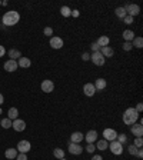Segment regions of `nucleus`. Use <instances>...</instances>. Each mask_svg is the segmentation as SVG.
<instances>
[{
  "label": "nucleus",
  "mask_w": 143,
  "mask_h": 160,
  "mask_svg": "<svg viewBox=\"0 0 143 160\" xmlns=\"http://www.w3.org/2000/svg\"><path fill=\"white\" fill-rule=\"evenodd\" d=\"M5 54H6V49L2 46V44H0V57H3Z\"/></svg>",
  "instance_id": "nucleus-42"
},
{
  "label": "nucleus",
  "mask_w": 143,
  "mask_h": 160,
  "mask_svg": "<svg viewBox=\"0 0 143 160\" xmlns=\"http://www.w3.org/2000/svg\"><path fill=\"white\" fill-rule=\"evenodd\" d=\"M3 102H5V97H3V94L0 93V106L3 104Z\"/></svg>",
  "instance_id": "nucleus-46"
},
{
  "label": "nucleus",
  "mask_w": 143,
  "mask_h": 160,
  "mask_svg": "<svg viewBox=\"0 0 143 160\" xmlns=\"http://www.w3.org/2000/svg\"><path fill=\"white\" fill-rule=\"evenodd\" d=\"M0 5H2V2H0Z\"/></svg>",
  "instance_id": "nucleus-49"
},
{
  "label": "nucleus",
  "mask_w": 143,
  "mask_h": 160,
  "mask_svg": "<svg viewBox=\"0 0 143 160\" xmlns=\"http://www.w3.org/2000/svg\"><path fill=\"white\" fill-rule=\"evenodd\" d=\"M12 127H13L16 132H23L24 129H26V122L22 120V119H16V120H13V123H12Z\"/></svg>",
  "instance_id": "nucleus-11"
},
{
  "label": "nucleus",
  "mask_w": 143,
  "mask_h": 160,
  "mask_svg": "<svg viewBox=\"0 0 143 160\" xmlns=\"http://www.w3.org/2000/svg\"><path fill=\"white\" fill-rule=\"evenodd\" d=\"M90 60L93 61V64H96V66H103L106 63V59L105 56L102 54L100 52H93L90 54Z\"/></svg>",
  "instance_id": "nucleus-3"
},
{
  "label": "nucleus",
  "mask_w": 143,
  "mask_h": 160,
  "mask_svg": "<svg viewBox=\"0 0 143 160\" xmlns=\"http://www.w3.org/2000/svg\"><path fill=\"white\" fill-rule=\"evenodd\" d=\"M133 49V46H132V42H124L123 43V50H126V52H130Z\"/></svg>",
  "instance_id": "nucleus-35"
},
{
  "label": "nucleus",
  "mask_w": 143,
  "mask_h": 160,
  "mask_svg": "<svg viewBox=\"0 0 143 160\" xmlns=\"http://www.w3.org/2000/svg\"><path fill=\"white\" fill-rule=\"evenodd\" d=\"M43 33H44V36H49V37H52V34H53V29H52V27H44Z\"/></svg>",
  "instance_id": "nucleus-36"
},
{
  "label": "nucleus",
  "mask_w": 143,
  "mask_h": 160,
  "mask_svg": "<svg viewBox=\"0 0 143 160\" xmlns=\"http://www.w3.org/2000/svg\"><path fill=\"white\" fill-rule=\"evenodd\" d=\"M50 47H52V49H54V50L62 49V47H63V40L60 37H57V36H54V37H50Z\"/></svg>",
  "instance_id": "nucleus-14"
},
{
  "label": "nucleus",
  "mask_w": 143,
  "mask_h": 160,
  "mask_svg": "<svg viewBox=\"0 0 143 160\" xmlns=\"http://www.w3.org/2000/svg\"><path fill=\"white\" fill-rule=\"evenodd\" d=\"M136 156H138L139 159H142V157H143V150H142V149H138V153H136Z\"/></svg>",
  "instance_id": "nucleus-44"
},
{
  "label": "nucleus",
  "mask_w": 143,
  "mask_h": 160,
  "mask_svg": "<svg viewBox=\"0 0 143 160\" xmlns=\"http://www.w3.org/2000/svg\"><path fill=\"white\" fill-rule=\"evenodd\" d=\"M107 149H110V151H112L113 155H116V156H120L122 153H123V144H120L117 140L110 141Z\"/></svg>",
  "instance_id": "nucleus-4"
},
{
  "label": "nucleus",
  "mask_w": 143,
  "mask_h": 160,
  "mask_svg": "<svg viewBox=\"0 0 143 160\" xmlns=\"http://www.w3.org/2000/svg\"><path fill=\"white\" fill-rule=\"evenodd\" d=\"M60 14H62L63 17H69L72 14V9L67 7V6H62V7H60Z\"/></svg>",
  "instance_id": "nucleus-28"
},
{
  "label": "nucleus",
  "mask_w": 143,
  "mask_h": 160,
  "mask_svg": "<svg viewBox=\"0 0 143 160\" xmlns=\"http://www.w3.org/2000/svg\"><path fill=\"white\" fill-rule=\"evenodd\" d=\"M100 53H102V54L105 56V59H106V57H112V56H113L114 50L110 46H105V47H102V49H100Z\"/></svg>",
  "instance_id": "nucleus-20"
},
{
  "label": "nucleus",
  "mask_w": 143,
  "mask_h": 160,
  "mask_svg": "<svg viewBox=\"0 0 143 160\" xmlns=\"http://www.w3.org/2000/svg\"><path fill=\"white\" fill-rule=\"evenodd\" d=\"M5 156L7 159H16V156H17V149H13V147H9L7 150L5 151Z\"/></svg>",
  "instance_id": "nucleus-23"
},
{
  "label": "nucleus",
  "mask_w": 143,
  "mask_h": 160,
  "mask_svg": "<svg viewBox=\"0 0 143 160\" xmlns=\"http://www.w3.org/2000/svg\"><path fill=\"white\" fill-rule=\"evenodd\" d=\"M124 10H126L127 16H132V17H134V16H138V14L140 13V7H139L138 5H127V6H124Z\"/></svg>",
  "instance_id": "nucleus-9"
},
{
  "label": "nucleus",
  "mask_w": 143,
  "mask_h": 160,
  "mask_svg": "<svg viewBox=\"0 0 143 160\" xmlns=\"http://www.w3.org/2000/svg\"><path fill=\"white\" fill-rule=\"evenodd\" d=\"M139 120V113L136 112V109L134 107H129L124 110L123 113V123L126 126H132L134 123H138Z\"/></svg>",
  "instance_id": "nucleus-1"
},
{
  "label": "nucleus",
  "mask_w": 143,
  "mask_h": 160,
  "mask_svg": "<svg viewBox=\"0 0 143 160\" xmlns=\"http://www.w3.org/2000/svg\"><path fill=\"white\" fill-rule=\"evenodd\" d=\"M85 140L87 141V143H95V141L97 140V132H96V130H89V132L86 133Z\"/></svg>",
  "instance_id": "nucleus-16"
},
{
  "label": "nucleus",
  "mask_w": 143,
  "mask_h": 160,
  "mask_svg": "<svg viewBox=\"0 0 143 160\" xmlns=\"http://www.w3.org/2000/svg\"><path fill=\"white\" fill-rule=\"evenodd\" d=\"M133 144L138 147V149H140V147L143 146V139H142V137H134V143H133Z\"/></svg>",
  "instance_id": "nucleus-33"
},
{
  "label": "nucleus",
  "mask_w": 143,
  "mask_h": 160,
  "mask_svg": "<svg viewBox=\"0 0 143 160\" xmlns=\"http://www.w3.org/2000/svg\"><path fill=\"white\" fill-rule=\"evenodd\" d=\"M17 66L22 67V69H27V67L32 66V60L29 57H20L17 60Z\"/></svg>",
  "instance_id": "nucleus-17"
},
{
  "label": "nucleus",
  "mask_w": 143,
  "mask_h": 160,
  "mask_svg": "<svg viewBox=\"0 0 143 160\" xmlns=\"http://www.w3.org/2000/svg\"><path fill=\"white\" fill-rule=\"evenodd\" d=\"M142 110H143V104H142V103H139L138 106H136V112H138V113H140Z\"/></svg>",
  "instance_id": "nucleus-43"
},
{
  "label": "nucleus",
  "mask_w": 143,
  "mask_h": 160,
  "mask_svg": "<svg viewBox=\"0 0 143 160\" xmlns=\"http://www.w3.org/2000/svg\"><path fill=\"white\" fill-rule=\"evenodd\" d=\"M79 14H80V12H79V10H72V14L70 16H73V17H79Z\"/></svg>",
  "instance_id": "nucleus-40"
},
{
  "label": "nucleus",
  "mask_w": 143,
  "mask_h": 160,
  "mask_svg": "<svg viewBox=\"0 0 143 160\" xmlns=\"http://www.w3.org/2000/svg\"><path fill=\"white\" fill-rule=\"evenodd\" d=\"M133 20H134V17H132V16H126L123 19V22H124V24H132L133 23Z\"/></svg>",
  "instance_id": "nucleus-37"
},
{
  "label": "nucleus",
  "mask_w": 143,
  "mask_h": 160,
  "mask_svg": "<svg viewBox=\"0 0 143 160\" xmlns=\"http://www.w3.org/2000/svg\"><path fill=\"white\" fill-rule=\"evenodd\" d=\"M92 160H103V157H102L100 155H95L93 157H92Z\"/></svg>",
  "instance_id": "nucleus-45"
},
{
  "label": "nucleus",
  "mask_w": 143,
  "mask_h": 160,
  "mask_svg": "<svg viewBox=\"0 0 143 160\" xmlns=\"http://www.w3.org/2000/svg\"><path fill=\"white\" fill-rule=\"evenodd\" d=\"M93 85H95V89H96V92H97V90L106 89V86H107V82H106L103 77H99V79H96V82L93 83Z\"/></svg>",
  "instance_id": "nucleus-18"
},
{
  "label": "nucleus",
  "mask_w": 143,
  "mask_h": 160,
  "mask_svg": "<svg viewBox=\"0 0 143 160\" xmlns=\"http://www.w3.org/2000/svg\"><path fill=\"white\" fill-rule=\"evenodd\" d=\"M0 114H2V107H0Z\"/></svg>",
  "instance_id": "nucleus-48"
},
{
  "label": "nucleus",
  "mask_w": 143,
  "mask_h": 160,
  "mask_svg": "<svg viewBox=\"0 0 143 160\" xmlns=\"http://www.w3.org/2000/svg\"><path fill=\"white\" fill-rule=\"evenodd\" d=\"M114 14L119 17V19L123 20L126 16H127V13H126V10H124L123 6H120V7H116V10H114Z\"/></svg>",
  "instance_id": "nucleus-24"
},
{
  "label": "nucleus",
  "mask_w": 143,
  "mask_h": 160,
  "mask_svg": "<svg viewBox=\"0 0 143 160\" xmlns=\"http://www.w3.org/2000/svg\"><path fill=\"white\" fill-rule=\"evenodd\" d=\"M16 160H27V156H26V153H19L16 156Z\"/></svg>",
  "instance_id": "nucleus-39"
},
{
  "label": "nucleus",
  "mask_w": 143,
  "mask_h": 160,
  "mask_svg": "<svg viewBox=\"0 0 143 160\" xmlns=\"http://www.w3.org/2000/svg\"><path fill=\"white\" fill-rule=\"evenodd\" d=\"M12 120H10V119H3V120H2V122H0V124H2V127H3V129H9V127H12Z\"/></svg>",
  "instance_id": "nucleus-30"
},
{
  "label": "nucleus",
  "mask_w": 143,
  "mask_h": 160,
  "mask_svg": "<svg viewBox=\"0 0 143 160\" xmlns=\"http://www.w3.org/2000/svg\"><path fill=\"white\" fill-rule=\"evenodd\" d=\"M17 151L19 153H27V151L32 150V144H30V141L29 140H20L17 143Z\"/></svg>",
  "instance_id": "nucleus-5"
},
{
  "label": "nucleus",
  "mask_w": 143,
  "mask_h": 160,
  "mask_svg": "<svg viewBox=\"0 0 143 160\" xmlns=\"http://www.w3.org/2000/svg\"><path fill=\"white\" fill-rule=\"evenodd\" d=\"M116 140L119 141L120 144H124V143L127 141V136H126L124 133H122V134H117V137H116Z\"/></svg>",
  "instance_id": "nucleus-32"
},
{
  "label": "nucleus",
  "mask_w": 143,
  "mask_h": 160,
  "mask_svg": "<svg viewBox=\"0 0 143 160\" xmlns=\"http://www.w3.org/2000/svg\"><path fill=\"white\" fill-rule=\"evenodd\" d=\"M132 46L136 47V49H142L143 47V39L142 37H134L132 40Z\"/></svg>",
  "instance_id": "nucleus-27"
},
{
  "label": "nucleus",
  "mask_w": 143,
  "mask_h": 160,
  "mask_svg": "<svg viewBox=\"0 0 143 160\" xmlns=\"http://www.w3.org/2000/svg\"><path fill=\"white\" fill-rule=\"evenodd\" d=\"M82 59H83L85 61H87L89 59H90V54H89V53H83V54H82Z\"/></svg>",
  "instance_id": "nucleus-41"
},
{
  "label": "nucleus",
  "mask_w": 143,
  "mask_h": 160,
  "mask_svg": "<svg viewBox=\"0 0 143 160\" xmlns=\"http://www.w3.org/2000/svg\"><path fill=\"white\" fill-rule=\"evenodd\" d=\"M130 132L134 137H142L143 136V124L142 123H134L130 126Z\"/></svg>",
  "instance_id": "nucleus-7"
},
{
  "label": "nucleus",
  "mask_w": 143,
  "mask_h": 160,
  "mask_svg": "<svg viewBox=\"0 0 143 160\" xmlns=\"http://www.w3.org/2000/svg\"><path fill=\"white\" fill-rule=\"evenodd\" d=\"M83 150H86L87 153H90V155H93V153H95V150H96V146L93 144V143H87V146H86V147H83Z\"/></svg>",
  "instance_id": "nucleus-31"
},
{
  "label": "nucleus",
  "mask_w": 143,
  "mask_h": 160,
  "mask_svg": "<svg viewBox=\"0 0 143 160\" xmlns=\"http://www.w3.org/2000/svg\"><path fill=\"white\" fill-rule=\"evenodd\" d=\"M40 87H42V92H44V93H52L54 90V83L52 80H43Z\"/></svg>",
  "instance_id": "nucleus-10"
},
{
  "label": "nucleus",
  "mask_w": 143,
  "mask_h": 160,
  "mask_svg": "<svg viewBox=\"0 0 143 160\" xmlns=\"http://www.w3.org/2000/svg\"><path fill=\"white\" fill-rule=\"evenodd\" d=\"M9 57H12V60H19L20 57H22V54H20L19 50H16V49H10L9 50Z\"/></svg>",
  "instance_id": "nucleus-26"
},
{
  "label": "nucleus",
  "mask_w": 143,
  "mask_h": 160,
  "mask_svg": "<svg viewBox=\"0 0 143 160\" xmlns=\"http://www.w3.org/2000/svg\"><path fill=\"white\" fill-rule=\"evenodd\" d=\"M20 20V14L19 12H16V10H10V12H6L3 14V17H2V22L5 26H14L16 23H19Z\"/></svg>",
  "instance_id": "nucleus-2"
},
{
  "label": "nucleus",
  "mask_w": 143,
  "mask_h": 160,
  "mask_svg": "<svg viewBox=\"0 0 143 160\" xmlns=\"http://www.w3.org/2000/svg\"><path fill=\"white\" fill-rule=\"evenodd\" d=\"M109 42H110V39L107 37V36H100V37L96 40V43L100 46V49L105 47V46H109Z\"/></svg>",
  "instance_id": "nucleus-22"
},
{
  "label": "nucleus",
  "mask_w": 143,
  "mask_h": 160,
  "mask_svg": "<svg viewBox=\"0 0 143 160\" xmlns=\"http://www.w3.org/2000/svg\"><path fill=\"white\" fill-rule=\"evenodd\" d=\"M85 140V134L80 132H75L72 133L70 136V143H77V144H80V141Z\"/></svg>",
  "instance_id": "nucleus-15"
},
{
  "label": "nucleus",
  "mask_w": 143,
  "mask_h": 160,
  "mask_svg": "<svg viewBox=\"0 0 143 160\" xmlns=\"http://www.w3.org/2000/svg\"><path fill=\"white\" fill-rule=\"evenodd\" d=\"M123 39H124V42H132L134 39V32L133 30H129V29H126V30H123Z\"/></svg>",
  "instance_id": "nucleus-21"
},
{
  "label": "nucleus",
  "mask_w": 143,
  "mask_h": 160,
  "mask_svg": "<svg viewBox=\"0 0 143 160\" xmlns=\"http://www.w3.org/2000/svg\"><path fill=\"white\" fill-rule=\"evenodd\" d=\"M17 60H12V59H10V60H7L5 63V70L6 71H9V73H13V71H16L17 70Z\"/></svg>",
  "instance_id": "nucleus-13"
},
{
  "label": "nucleus",
  "mask_w": 143,
  "mask_h": 160,
  "mask_svg": "<svg viewBox=\"0 0 143 160\" xmlns=\"http://www.w3.org/2000/svg\"><path fill=\"white\" fill-rule=\"evenodd\" d=\"M107 147H109V141H106L105 139H102V140H96V149L100 151H105L107 150Z\"/></svg>",
  "instance_id": "nucleus-19"
},
{
  "label": "nucleus",
  "mask_w": 143,
  "mask_h": 160,
  "mask_svg": "<svg viewBox=\"0 0 143 160\" xmlns=\"http://www.w3.org/2000/svg\"><path fill=\"white\" fill-rule=\"evenodd\" d=\"M90 49H92V50H93V52H100V46H99V44H97V43H92V44H90Z\"/></svg>",
  "instance_id": "nucleus-38"
},
{
  "label": "nucleus",
  "mask_w": 143,
  "mask_h": 160,
  "mask_svg": "<svg viewBox=\"0 0 143 160\" xmlns=\"http://www.w3.org/2000/svg\"><path fill=\"white\" fill-rule=\"evenodd\" d=\"M59 160H67V159H65V157H63V159H59Z\"/></svg>",
  "instance_id": "nucleus-47"
},
{
  "label": "nucleus",
  "mask_w": 143,
  "mask_h": 160,
  "mask_svg": "<svg viewBox=\"0 0 143 160\" xmlns=\"http://www.w3.org/2000/svg\"><path fill=\"white\" fill-rule=\"evenodd\" d=\"M83 93H85L87 97H93L96 93L95 85H93V83H86V85L83 86Z\"/></svg>",
  "instance_id": "nucleus-12"
},
{
  "label": "nucleus",
  "mask_w": 143,
  "mask_h": 160,
  "mask_svg": "<svg viewBox=\"0 0 143 160\" xmlns=\"http://www.w3.org/2000/svg\"><path fill=\"white\" fill-rule=\"evenodd\" d=\"M53 155H54V157H56V159H63V157H65V150H63V149H59V147H56V149L53 150Z\"/></svg>",
  "instance_id": "nucleus-29"
},
{
  "label": "nucleus",
  "mask_w": 143,
  "mask_h": 160,
  "mask_svg": "<svg viewBox=\"0 0 143 160\" xmlns=\"http://www.w3.org/2000/svg\"><path fill=\"white\" fill-rule=\"evenodd\" d=\"M116 137H117V132L114 130V129H105L103 130V139H105L106 141H113L116 140Z\"/></svg>",
  "instance_id": "nucleus-6"
},
{
  "label": "nucleus",
  "mask_w": 143,
  "mask_h": 160,
  "mask_svg": "<svg viewBox=\"0 0 143 160\" xmlns=\"http://www.w3.org/2000/svg\"><path fill=\"white\" fill-rule=\"evenodd\" d=\"M69 153L73 156H79L83 153V147L80 146V144H77V143H69Z\"/></svg>",
  "instance_id": "nucleus-8"
},
{
  "label": "nucleus",
  "mask_w": 143,
  "mask_h": 160,
  "mask_svg": "<svg viewBox=\"0 0 143 160\" xmlns=\"http://www.w3.org/2000/svg\"><path fill=\"white\" fill-rule=\"evenodd\" d=\"M127 150H129V153L132 156H136V153H138V147L134 146V144H130V146L127 147Z\"/></svg>",
  "instance_id": "nucleus-34"
},
{
  "label": "nucleus",
  "mask_w": 143,
  "mask_h": 160,
  "mask_svg": "<svg viewBox=\"0 0 143 160\" xmlns=\"http://www.w3.org/2000/svg\"><path fill=\"white\" fill-rule=\"evenodd\" d=\"M9 116H7V119H10V120H12V122H13V120H16V119H17V114H19V110H17V109L16 107H12V109H9Z\"/></svg>",
  "instance_id": "nucleus-25"
}]
</instances>
